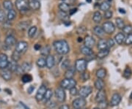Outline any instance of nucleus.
I'll return each mask as SVG.
<instances>
[{
	"instance_id": "obj_31",
	"label": "nucleus",
	"mask_w": 132,
	"mask_h": 109,
	"mask_svg": "<svg viewBox=\"0 0 132 109\" xmlns=\"http://www.w3.org/2000/svg\"><path fill=\"white\" fill-rule=\"evenodd\" d=\"M3 7L5 10H10L13 9V2L10 1V0H5L3 2Z\"/></svg>"
},
{
	"instance_id": "obj_42",
	"label": "nucleus",
	"mask_w": 132,
	"mask_h": 109,
	"mask_svg": "<svg viewBox=\"0 0 132 109\" xmlns=\"http://www.w3.org/2000/svg\"><path fill=\"white\" fill-rule=\"evenodd\" d=\"M70 64H71V62H70L69 59H65V60H63L61 64L62 69V70H67V69H68L69 67H70Z\"/></svg>"
},
{
	"instance_id": "obj_57",
	"label": "nucleus",
	"mask_w": 132,
	"mask_h": 109,
	"mask_svg": "<svg viewBox=\"0 0 132 109\" xmlns=\"http://www.w3.org/2000/svg\"><path fill=\"white\" fill-rule=\"evenodd\" d=\"M119 12L120 13H123V14H125L126 13V10L123 8H119Z\"/></svg>"
},
{
	"instance_id": "obj_22",
	"label": "nucleus",
	"mask_w": 132,
	"mask_h": 109,
	"mask_svg": "<svg viewBox=\"0 0 132 109\" xmlns=\"http://www.w3.org/2000/svg\"><path fill=\"white\" fill-rule=\"evenodd\" d=\"M93 32H94V34L97 36V37H99V38H102L104 36V32L103 30L102 27L99 26H95L93 29Z\"/></svg>"
},
{
	"instance_id": "obj_1",
	"label": "nucleus",
	"mask_w": 132,
	"mask_h": 109,
	"mask_svg": "<svg viewBox=\"0 0 132 109\" xmlns=\"http://www.w3.org/2000/svg\"><path fill=\"white\" fill-rule=\"evenodd\" d=\"M53 46L56 52L60 55H65L70 51V48L68 43L65 40H56L53 43Z\"/></svg>"
},
{
	"instance_id": "obj_37",
	"label": "nucleus",
	"mask_w": 132,
	"mask_h": 109,
	"mask_svg": "<svg viewBox=\"0 0 132 109\" xmlns=\"http://www.w3.org/2000/svg\"><path fill=\"white\" fill-rule=\"evenodd\" d=\"M115 24H116V26L118 29H122L125 26V24H124V21L122 19L120 18H117L115 19Z\"/></svg>"
},
{
	"instance_id": "obj_27",
	"label": "nucleus",
	"mask_w": 132,
	"mask_h": 109,
	"mask_svg": "<svg viewBox=\"0 0 132 109\" xmlns=\"http://www.w3.org/2000/svg\"><path fill=\"white\" fill-rule=\"evenodd\" d=\"M50 52H51V48L48 45L40 49V53L42 56H44V57H47L48 55H50Z\"/></svg>"
},
{
	"instance_id": "obj_13",
	"label": "nucleus",
	"mask_w": 132,
	"mask_h": 109,
	"mask_svg": "<svg viewBox=\"0 0 132 109\" xmlns=\"http://www.w3.org/2000/svg\"><path fill=\"white\" fill-rule=\"evenodd\" d=\"M12 73L13 72L10 71L9 69H7V68L1 70V72H0L2 78L7 81H10L12 78Z\"/></svg>"
},
{
	"instance_id": "obj_48",
	"label": "nucleus",
	"mask_w": 132,
	"mask_h": 109,
	"mask_svg": "<svg viewBox=\"0 0 132 109\" xmlns=\"http://www.w3.org/2000/svg\"><path fill=\"white\" fill-rule=\"evenodd\" d=\"M59 18L61 19V20H63L65 21V19H68V15L66 13H64V12H60L59 13Z\"/></svg>"
},
{
	"instance_id": "obj_43",
	"label": "nucleus",
	"mask_w": 132,
	"mask_h": 109,
	"mask_svg": "<svg viewBox=\"0 0 132 109\" xmlns=\"http://www.w3.org/2000/svg\"><path fill=\"white\" fill-rule=\"evenodd\" d=\"M124 43L126 45L129 46V45H131L132 44V33H130L128 34L127 36L125 38V41Z\"/></svg>"
},
{
	"instance_id": "obj_36",
	"label": "nucleus",
	"mask_w": 132,
	"mask_h": 109,
	"mask_svg": "<svg viewBox=\"0 0 132 109\" xmlns=\"http://www.w3.org/2000/svg\"><path fill=\"white\" fill-rule=\"evenodd\" d=\"M36 32H37V26H33L29 27L28 30L29 38H32L35 35Z\"/></svg>"
},
{
	"instance_id": "obj_32",
	"label": "nucleus",
	"mask_w": 132,
	"mask_h": 109,
	"mask_svg": "<svg viewBox=\"0 0 132 109\" xmlns=\"http://www.w3.org/2000/svg\"><path fill=\"white\" fill-rule=\"evenodd\" d=\"M81 52L85 56H88V55H90L91 53H93V51H92V48L84 46L81 48Z\"/></svg>"
},
{
	"instance_id": "obj_16",
	"label": "nucleus",
	"mask_w": 132,
	"mask_h": 109,
	"mask_svg": "<svg viewBox=\"0 0 132 109\" xmlns=\"http://www.w3.org/2000/svg\"><path fill=\"white\" fill-rule=\"evenodd\" d=\"M55 65V59L54 56L52 55H48L46 57V66L47 67L48 69H52L53 67Z\"/></svg>"
},
{
	"instance_id": "obj_10",
	"label": "nucleus",
	"mask_w": 132,
	"mask_h": 109,
	"mask_svg": "<svg viewBox=\"0 0 132 109\" xmlns=\"http://www.w3.org/2000/svg\"><path fill=\"white\" fill-rule=\"evenodd\" d=\"M55 95H56L57 100L60 103L64 102L65 100V92L62 87H59L55 90Z\"/></svg>"
},
{
	"instance_id": "obj_24",
	"label": "nucleus",
	"mask_w": 132,
	"mask_h": 109,
	"mask_svg": "<svg viewBox=\"0 0 132 109\" xmlns=\"http://www.w3.org/2000/svg\"><path fill=\"white\" fill-rule=\"evenodd\" d=\"M95 87L98 89V91L100 90H103L104 87V82L102 79H99L98 78L96 81H95Z\"/></svg>"
},
{
	"instance_id": "obj_3",
	"label": "nucleus",
	"mask_w": 132,
	"mask_h": 109,
	"mask_svg": "<svg viewBox=\"0 0 132 109\" xmlns=\"http://www.w3.org/2000/svg\"><path fill=\"white\" fill-rule=\"evenodd\" d=\"M87 62L85 59H79L75 63V69L79 72H84L87 69Z\"/></svg>"
},
{
	"instance_id": "obj_40",
	"label": "nucleus",
	"mask_w": 132,
	"mask_h": 109,
	"mask_svg": "<svg viewBox=\"0 0 132 109\" xmlns=\"http://www.w3.org/2000/svg\"><path fill=\"white\" fill-rule=\"evenodd\" d=\"M12 60L14 61L15 62H18L21 59V53H19V52L14 51L13 53H12Z\"/></svg>"
},
{
	"instance_id": "obj_18",
	"label": "nucleus",
	"mask_w": 132,
	"mask_h": 109,
	"mask_svg": "<svg viewBox=\"0 0 132 109\" xmlns=\"http://www.w3.org/2000/svg\"><path fill=\"white\" fill-rule=\"evenodd\" d=\"M95 43V40L93 37L91 36H87L85 39V46H87L88 48L93 47V46Z\"/></svg>"
},
{
	"instance_id": "obj_26",
	"label": "nucleus",
	"mask_w": 132,
	"mask_h": 109,
	"mask_svg": "<svg viewBox=\"0 0 132 109\" xmlns=\"http://www.w3.org/2000/svg\"><path fill=\"white\" fill-rule=\"evenodd\" d=\"M106 76V71L104 68H100L96 72V76L99 79H104Z\"/></svg>"
},
{
	"instance_id": "obj_53",
	"label": "nucleus",
	"mask_w": 132,
	"mask_h": 109,
	"mask_svg": "<svg viewBox=\"0 0 132 109\" xmlns=\"http://www.w3.org/2000/svg\"><path fill=\"white\" fill-rule=\"evenodd\" d=\"M76 12H77V8H73V9L69 10V15H73V14H75Z\"/></svg>"
},
{
	"instance_id": "obj_39",
	"label": "nucleus",
	"mask_w": 132,
	"mask_h": 109,
	"mask_svg": "<svg viewBox=\"0 0 132 109\" xmlns=\"http://www.w3.org/2000/svg\"><path fill=\"white\" fill-rule=\"evenodd\" d=\"M36 64H37L38 67H40V68L44 67L46 66V59L43 58V57H40L37 60Z\"/></svg>"
},
{
	"instance_id": "obj_52",
	"label": "nucleus",
	"mask_w": 132,
	"mask_h": 109,
	"mask_svg": "<svg viewBox=\"0 0 132 109\" xmlns=\"http://www.w3.org/2000/svg\"><path fill=\"white\" fill-rule=\"evenodd\" d=\"M34 90H35V86H30L27 89V92H28V94H32L34 92Z\"/></svg>"
},
{
	"instance_id": "obj_44",
	"label": "nucleus",
	"mask_w": 132,
	"mask_h": 109,
	"mask_svg": "<svg viewBox=\"0 0 132 109\" xmlns=\"http://www.w3.org/2000/svg\"><path fill=\"white\" fill-rule=\"evenodd\" d=\"M6 21V15L3 10H0V23H4Z\"/></svg>"
},
{
	"instance_id": "obj_4",
	"label": "nucleus",
	"mask_w": 132,
	"mask_h": 109,
	"mask_svg": "<svg viewBox=\"0 0 132 109\" xmlns=\"http://www.w3.org/2000/svg\"><path fill=\"white\" fill-rule=\"evenodd\" d=\"M15 6H16V8L21 13L27 12L29 9L28 2L27 0H16Z\"/></svg>"
},
{
	"instance_id": "obj_23",
	"label": "nucleus",
	"mask_w": 132,
	"mask_h": 109,
	"mask_svg": "<svg viewBox=\"0 0 132 109\" xmlns=\"http://www.w3.org/2000/svg\"><path fill=\"white\" fill-rule=\"evenodd\" d=\"M110 7H111V4L108 1H104L100 5V10L102 11H104V12L109 10Z\"/></svg>"
},
{
	"instance_id": "obj_14",
	"label": "nucleus",
	"mask_w": 132,
	"mask_h": 109,
	"mask_svg": "<svg viewBox=\"0 0 132 109\" xmlns=\"http://www.w3.org/2000/svg\"><path fill=\"white\" fill-rule=\"evenodd\" d=\"M121 100H122L121 96L119 95L118 93H115V94H114V95H112V100H111L110 105H111L112 106H116V105H118L120 103Z\"/></svg>"
},
{
	"instance_id": "obj_8",
	"label": "nucleus",
	"mask_w": 132,
	"mask_h": 109,
	"mask_svg": "<svg viewBox=\"0 0 132 109\" xmlns=\"http://www.w3.org/2000/svg\"><path fill=\"white\" fill-rule=\"evenodd\" d=\"M87 104V101L85 100V98L79 97L76 98L73 101V106L76 109H80L84 108Z\"/></svg>"
},
{
	"instance_id": "obj_59",
	"label": "nucleus",
	"mask_w": 132,
	"mask_h": 109,
	"mask_svg": "<svg viewBox=\"0 0 132 109\" xmlns=\"http://www.w3.org/2000/svg\"><path fill=\"white\" fill-rule=\"evenodd\" d=\"M86 2H87V3H91V2H92V0H86Z\"/></svg>"
},
{
	"instance_id": "obj_35",
	"label": "nucleus",
	"mask_w": 132,
	"mask_h": 109,
	"mask_svg": "<svg viewBox=\"0 0 132 109\" xmlns=\"http://www.w3.org/2000/svg\"><path fill=\"white\" fill-rule=\"evenodd\" d=\"M109 53V48H106V49H104V50H101L100 51L97 55V57L100 58V59H103L104 57H107Z\"/></svg>"
},
{
	"instance_id": "obj_6",
	"label": "nucleus",
	"mask_w": 132,
	"mask_h": 109,
	"mask_svg": "<svg viewBox=\"0 0 132 109\" xmlns=\"http://www.w3.org/2000/svg\"><path fill=\"white\" fill-rule=\"evenodd\" d=\"M102 29L104 30V33L112 34L115 31V26H114V24L112 22H111V21H106V22H105L103 24Z\"/></svg>"
},
{
	"instance_id": "obj_21",
	"label": "nucleus",
	"mask_w": 132,
	"mask_h": 109,
	"mask_svg": "<svg viewBox=\"0 0 132 109\" xmlns=\"http://www.w3.org/2000/svg\"><path fill=\"white\" fill-rule=\"evenodd\" d=\"M76 69L73 67H69L68 69L66 70L65 72V78H73V76L75 75Z\"/></svg>"
},
{
	"instance_id": "obj_19",
	"label": "nucleus",
	"mask_w": 132,
	"mask_h": 109,
	"mask_svg": "<svg viewBox=\"0 0 132 109\" xmlns=\"http://www.w3.org/2000/svg\"><path fill=\"white\" fill-rule=\"evenodd\" d=\"M125 38L126 37H125L124 34L122 33V32H120V33H118V34L115 35V37H114V42H116L118 45H122L124 43V41H125Z\"/></svg>"
},
{
	"instance_id": "obj_33",
	"label": "nucleus",
	"mask_w": 132,
	"mask_h": 109,
	"mask_svg": "<svg viewBox=\"0 0 132 109\" xmlns=\"http://www.w3.org/2000/svg\"><path fill=\"white\" fill-rule=\"evenodd\" d=\"M59 9L60 10V11L64 12V13H67L68 11H69L70 10V6L68 5L67 3L62 2L59 5Z\"/></svg>"
},
{
	"instance_id": "obj_51",
	"label": "nucleus",
	"mask_w": 132,
	"mask_h": 109,
	"mask_svg": "<svg viewBox=\"0 0 132 109\" xmlns=\"http://www.w3.org/2000/svg\"><path fill=\"white\" fill-rule=\"evenodd\" d=\"M95 57H95V55L93 53H91L90 55L87 56V58H86L85 59L87 60V62H90V61H92V60H94L95 59Z\"/></svg>"
},
{
	"instance_id": "obj_17",
	"label": "nucleus",
	"mask_w": 132,
	"mask_h": 109,
	"mask_svg": "<svg viewBox=\"0 0 132 109\" xmlns=\"http://www.w3.org/2000/svg\"><path fill=\"white\" fill-rule=\"evenodd\" d=\"M29 7L34 10H37L40 7V3L38 0H29L28 2Z\"/></svg>"
},
{
	"instance_id": "obj_2",
	"label": "nucleus",
	"mask_w": 132,
	"mask_h": 109,
	"mask_svg": "<svg viewBox=\"0 0 132 109\" xmlns=\"http://www.w3.org/2000/svg\"><path fill=\"white\" fill-rule=\"evenodd\" d=\"M76 85V81L73 78H65L61 81L60 86L63 89H71L75 87Z\"/></svg>"
},
{
	"instance_id": "obj_29",
	"label": "nucleus",
	"mask_w": 132,
	"mask_h": 109,
	"mask_svg": "<svg viewBox=\"0 0 132 109\" xmlns=\"http://www.w3.org/2000/svg\"><path fill=\"white\" fill-rule=\"evenodd\" d=\"M15 17H16V12H15V10L12 9L8 11L7 15V19L8 21H13V19H15Z\"/></svg>"
},
{
	"instance_id": "obj_56",
	"label": "nucleus",
	"mask_w": 132,
	"mask_h": 109,
	"mask_svg": "<svg viewBox=\"0 0 132 109\" xmlns=\"http://www.w3.org/2000/svg\"><path fill=\"white\" fill-rule=\"evenodd\" d=\"M20 104H21V106H22V107H23L24 109H30L29 108V107H27L26 105L24 104V103H22V102H20Z\"/></svg>"
},
{
	"instance_id": "obj_34",
	"label": "nucleus",
	"mask_w": 132,
	"mask_h": 109,
	"mask_svg": "<svg viewBox=\"0 0 132 109\" xmlns=\"http://www.w3.org/2000/svg\"><path fill=\"white\" fill-rule=\"evenodd\" d=\"M52 95H53V92L51 89H47L46 92V94L44 96V101L45 102H48L52 99Z\"/></svg>"
},
{
	"instance_id": "obj_64",
	"label": "nucleus",
	"mask_w": 132,
	"mask_h": 109,
	"mask_svg": "<svg viewBox=\"0 0 132 109\" xmlns=\"http://www.w3.org/2000/svg\"><path fill=\"white\" fill-rule=\"evenodd\" d=\"M96 1H99V0H96Z\"/></svg>"
},
{
	"instance_id": "obj_41",
	"label": "nucleus",
	"mask_w": 132,
	"mask_h": 109,
	"mask_svg": "<svg viewBox=\"0 0 132 109\" xmlns=\"http://www.w3.org/2000/svg\"><path fill=\"white\" fill-rule=\"evenodd\" d=\"M132 75V70L130 67H126V70L123 72V77L126 78H131V76Z\"/></svg>"
},
{
	"instance_id": "obj_47",
	"label": "nucleus",
	"mask_w": 132,
	"mask_h": 109,
	"mask_svg": "<svg viewBox=\"0 0 132 109\" xmlns=\"http://www.w3.org/2000/svg\"><path fill=\"white\" fill-rule=\"evenodd\" d=\"M70 90V94H71L72 96H76V95H79V91L78 89L75 87H73V88H71V89H69Z\"/></svg>"
},
{
	"instance_id": "obj_20",
	"label": "nucleus",
	"mask_w": 132,
	"mask_h": 109,
	"mask_svg": "<svg viewBox=\"0 0 132 109\" xmlns=\"http://www.w3.org/2000/svg\"><path fill=\"white\" fill-rule=\"evenodd\" d=\"M31 25V21H21L18 25V28L20 30H25V29H27Z\"/></svg>"
},
{
	"instance_id": "obj_15",
	"label": "nucleus",
	"mask_w": 132,
	"mask_h": 109,
	"mask_svg": "<svg viewBox=\"0 0 132 109\" xmlns=\"http://www.w3.org/2000/svg\"><path fill=\"white\" fill-rule=\"evenodd\" d=\"M105 100H106V96L105 92L104 90L98 91V92L95 96V101L99 103L104 102Z\"/></svg>"
},
{
	"instance_id": "obj_5",
	"label": "nucleus",
	"mask_w": 132,
	"mask_h": 109,
	"mask_svg": "<svg viewBox=\"0 0 132 109\" xmlns=\"http://www.w3.org/2000/svg\"><path fill=\"white\" fill-rule=\"evenodd\" d=\"M28 49V43L25 41H19L15 44V51L19 53H24Z\"/></svg>"
},
{
	"instance_id": "obj_49",
	"label": "nucleus",
	"mask_w": 132,
	"mask_h": 109,
	"mask_svg": "<svg viewBox=\"0 0 132 109\" xmlns=\"http://www.w3.org/2000/svg\"><path fill=\"white\" fill-rule=\"evenodd\" d=\"M114 40L113 39H112V38H109L108 40H106V43H107V46L108 48H112L114 46Z\"/></svg>"
},
{
	"instance_id": "obj_12",
	"label": "nucleus",
	"mask_w": 132,
	"mask_h": 109,
	"mask_svg": "<svg viewBox=\"0 0 132 109\" xmlns=\"http://www.w3.org/2000/svg\"><path fill=\"white\" fill-rule=\"evenodd\" d=\"M5 46H7V48H11L16 44V39L13 35H8L5 40Z\"/></svg>"
},
{
	"instance_id": "obj_38",
	"label": "nucleus",
	"mask_w": 132,
	"mask_h": 109,
	"mask_svg": "<svg viewBox=\"0 0 132 109\" xmlns=\"http://www.w3.org/2000/svg\"><path fill=\"white\" fill-rule=\"evenodd\" d=\"M21 81L24 83H29L32 81V76L30 74H24L21 77Z\"/></svg>"
},
{
	"instance_id": "obj_25",
	"label": "nucleus",
	"mask_w": 132,
	"mask_h": 109,
	"mask_svg": "<svg viewBox=\"0 0 132 109\" xmlns=\"http://www.w3.org/2000/svg\"><path fill=\"white\" fill-rule=\"evenodd\" d=\"M98 48L100 51L108 48L107 43H106V40H105L104 39H101V40H99L98 43Z\"/></svg>"
},
{
	"instance_id": "obj_7",
	"label": "nucleus",
	"mask_w": 132,
	"mask_h": 109,
	"mask_svg": "<svg viewBox=\"0 0 132 109\" xmlns=\"http://www.w3.org/2000/svg\"><path fill=\"white\" fill-rule=\"evenodd\" d=\"M92 92H93V88L90 86H84L79 91V95H80L81 97L85 98L88 97L92 93Z\"/></svg>"
},
{
	"instance_id": "obj_62",
	"label": "nucleus",
	"mask_w": 132,
	"mask_h": 109,
	"mask_svg": "<svg viewBox=\"0 0 132 109\" xmlns=\"http://www.w3.org/2000/svg\"><path fill=\"white\" fill-rule=\"evenodd\" d=\"M108 1H112V0H108Z\"/></svg>"
},
{
	"instance_id": "obj_63",
	"label": "nucleus",
	"mask_w": 132,
	"mask_h": 109,
	"mask_svg": "<svg viewBox=\"0 0 132 109\" xmlns=\"http://www.w3.org/2000/svg\"><path fill=\"white\" fill-rule=\"evenodd\" d=\"M73 1H76V0H73Z\"/></svg>"
},
{
	"instance_id": "obj_50",
	"label": "nucleus",
	"mask_w": 132,
	"mask_h": 109,
	"mask_svg": "<svg viewBox=\"0 0 132 109\" xmlns=\"http://www.w3.org/2000/svg\"><path fill=\"white\" fill-rule=\"evenodd\" d=\"M81 78H82V80L84 81H87V80L90 78V75H89V73H87V72H84L81 74Z\"/></svg>"
},
{
	"instance_id": "obj_46",
	"label": "nucleus",
	"mask_w": 132,
	"mask_h": 109,
	"mask_svg": "<svg viewBox=\"0 0 132 109\" xmlns=\"http://www.w3.org/2000/svg\"><path fill=\"white\" fill-rule=\"evenodd\" d=\"M112 15H113V13H112V12L111 11V10H107V11H106L105 13H104V18L106 19H111L112 17Z\"/></svg>"
},
{
	"instance_id": "obj_60",
	"label": "nucleus",
	"mask_w": 132,
	"mask_h": 109,
	"mask_svg": "<svg viewBox=\"0 0 132 109\" xmlns=\"http://www.w3.org/2000/svg\"><path fill=\"white\" fill-rule=\"evenodd\" d=\"M130 98L132 100V92H131V95H130Z\"/></svg>"
},
{
	"instance_id": "obj_58",
	"label": "nucleus",
	"mask_w": 132,
	"mask_h": 109,
	"mask_svg": "<svg viewBox=\"0 0 132 109\" xmlns=\"http://www.w3.org/2000/svg\"><path fill=\"white\" fill-rule=\"evenodd\" d=\"M83 41V40H82V38H78V42H82Z\"/></svg>"
},
{
	"instance_id": "obj_9",
	"label": "nucleus",
	"mask_w": 132,
	"mask_h": 109,
	"mask_svg": "<svg viewBox=\"0 0 132 109\" xmlns=\"http://www.w3.org/2000/svg\"><path fill=\"white\" fill-rule=\"evenodd\" d=\"M46 89H47V88L46 87V86L41 85L40 86V88L38 89L36 95H35V99L38 102H40V101L43 100Z\"/></svg>"
},
{
	"instance_id": "obj_28",
	"label": "nucleus",
	"mask_w": 132,
	"mask_h": 109,
	"mask_svg": "<svg viewBox=\"0 0 132 109\" xmlns=\"http://www.w3.org/2000/svg\"><path fill=\"white\" fill-rule=\"evenodd\" d=\"M21 70H22L23 72H29L31 70L32 65L29 62H25L22 64V65L21 66Z\"/></svg>"
},
{
	"instance_id": "obj_55",
	"label": "nucleus",
	"mask_w": 132,
	"mask_h": 109,
	"mask_svg": "<svg viewBox=\"0 0 132 109\" xmlns=\"http://www.w3.org/2000/svg\"><path fill=\"white\" fill-rule=\"evenodd\" d=\"M60 109H70V108L68 105H62L60 106Z\"/></svg>"
},
{
	"instance_id": "obj_45",
	"label": "nucleus",
	"mask_w": 132,
	"mask_h": 109,
	"mask_svg": "<svg viewBox=\"0 0 132 109\" xmlns=\"http://www.w3.org/2000/svg\"><path fill=\"white\" fill-rule=\"evenodd\" d=\"M123 31L124 33L126 34H130L131 32L132 31V26L131 25H127V26H125L123 28Z\"/></svg>"
},
{
	"instance_id": "obj_61",
	"label": "nucleus",
	"mask_w": 132,
	"mask_h": 109,
	"mask_svg": "<svg viewBox=\"0 0 132 109\" xmlns=\"http://www.w3.org/2000/svg\"><path fill=\"white\" fill-rule=\"evenodd\" d=\"M94 109H100V108H95Z\"/></svg>"
},
{
	"instance_id": "obj_11",
	"label": "nucleus",
	"mask_w": 132,
	"mask_h": 109,
	"mask_svg": "<svg viewBox=\"0 0 132 109\" xmlns=\"http://www.w3.org/2000/svg\"><path fill=\"white\" fill-rule=\"evenodd\" d=\"M9 64L8 57L5 53H0V70L7 68Z\"/></svg>"
},
{
	"instance_id": "obj_54",
	"label": "nucleus",
	"mask_w": 132,
	"mask_h": 109,
	"mask_svg": "<svg viewBox=\"0 0 132 109\" xmlns=\"http://www.w3.org/2000/svg\"><path fill=\"white\" fill-rule=\"evenodd\" d=\"M34 49L35 51H40L41 49V46L40 44H35V46H34Z\"/></svg>"
},
{
	"instance_id": "obj_30",
	"label": "nucleus",
	"mask_w": 132,
	"mask_h": 109,
	"mask_svg": "<svg viewBox=\"0 0 132 109\" xmlns=\"http://www.w3.org/2000/svg\"><path fill=\"white\" fill-rule=\"evenodd\" d=\"M93 21L95 23H100L101 21V20H102V15L101 14L100 12L96 11V12H95L94 14H93Z\"/></svg>"
}]
</instances>
